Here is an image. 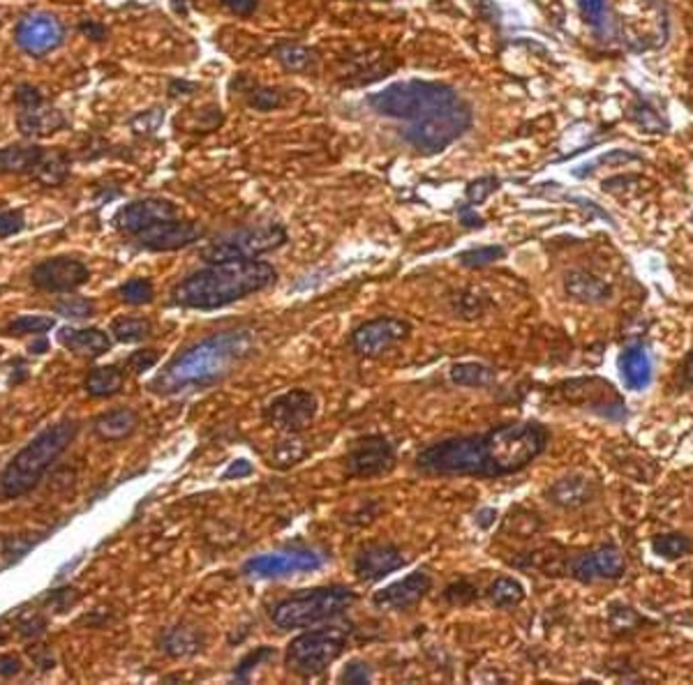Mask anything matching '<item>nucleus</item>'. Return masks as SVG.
<instances>
[{
	"label": "nucleus",
	"instance_id": "nucleus-1",
	"mask_svg": "<svg viewBox=\"0 0 693 685\" xmlns=\"http://www.w3.org/2000/svg\"><path fill=\"white\" fill-rule=\"evenodd\" d=\"M548 446V431L539 423H508L483 434L455 436L418 452L416 464L432 476L501 478L523 471Z\"/></svg>",
	"mask_w": 693,
	"mask_h": 685
},
{
	"label": "nucleus",
	"instance_id": "nucleus-2",
	"mask_svg": "<svg viewBox=\"0 0 693 685\" xmlns=\"http://www.w3.org/2000/svg\"><path fill=\"white\" fill-rule=\"evenodd\" d=\"M368 104L382 116L405 122L407 144L428 155L442 153L472 128L467 102L435 81H400L370 95Z\"/></svg>",
	"mask_w": 693,
	"mask_h": 685
},
{
	"label": "nucleus",
	"instance_id": "nucleus-3",
	"mask_svg": "<svg viewBox=\"0 0 693 685\" xmlns=\"http://www.w3.org/2000/svg\"><path fill=\"white\" fill-rule=\"evenodd\" d=\"M252 351H255L252 333L227 330V333L208 337V340L178 353L150 383V388L160 395L208 388V386L222 381L238 362L250 356Z\"/></svg>",
	"mask_w": 693,
	"mask_h": 685
},
{
	"label": "nucleus",
	"instance_id": "nucleus-4",
	"mask_svg": "<svg viewBox=\"0 0 693 685\" xmlns=\"http://www.w3.org/2000/svg\"><path fill=\"white\" fill-rule=\"evenodd\" d=\"M277 272L271 263L256 259L224 261L185 277L174 291L171 300L187 309H220L264 291L275 284Z\"/></svg>",
	"mask_w": 693,
	"mask_h": 685
},
{
	"label": "nucleus",
	"instance_id": "nucleus-5",
	"mask_svg": "<svg viewBox=\"0 0 693 685\" xmlns=\"http://www.w3.org/2000/svg\"><path fill=\"white\" fill-rule=\"evenodd\" d=\"M76 434H79L76 420H60L31 439L0 471V501L22 499L38 487L44 473L75 443Z\"/></svg>",
	"mask_w": 693,
	"mask_h": 685
},
{
	"label": "nucleus",
	"instance_id": "nucleus-6",
	"mask_svg": "<svg viewBox=\"0 0 693 685\" xmlns=\"http://www.w3.org/2000/svg\"><path fill=\"white\" fill-rule=\"evenodd\" d=\"M354 602H356L354 591L342 589V586H326V589H312L287 598L273 609L271 618L280 630L315 627L345 614Z\"/></svg>",
	"mask_w": 693,
	"mask_h": 685
},
{
	"label": "nucleus",
	"instance_id": "nucleus-7",
	"mask_svg": "<svg viewBox=\"0 0 693 685\" xmlns=\"http://www.w3.org/2000/svg\"><path fill=\"white\" fill-rule=\"evenodd\" d=\"M346 646V630L342 627H324V630H310L292 639L287 646V663L293 674L317 676L328 670V664L336 663Z\"/></svg>",
	"mask_w": 693,
	"mask_h": 685
},
{
	"label": "nucleus",
	"instance_id": "nucleus-8",
	"mask_svg": "<svg viewBox=\"0 0 693 685\" xmlns=\"http://www.w3.org/2000/svg\"><path fill=\"white\" fill-rule=\"evenodd\" d=\"M287 243V234L280 227H259L236 231L231 236H224L218 243H211L202 252L208 263H224V261H246L256 259L266 252L277 250Z\"/></svg>",
	"mask_w": 693,
	"mask_h": 685
},
{
	"label": "nucleus",
	"instance_id": "nucleus-9",
	"mask_svg": "<svg viewBox=\"0 0 693 685\" xmlns=\"http://www.w3.org/2000/svg\"><path fill=\"white\" fill-rule=\"evenodd\" d=\"M88 280H91L88 266L84 261L72 259V256L44 259L31 272L32 287L47 293H72L84 287Z\"/></svg>",
	"mask_w": 693,
	"mask_h": 685
},
{
	"label": "nucleus",
	"instance_id": "nucleus-10",
	"mask_svg": "<svg viewBox=\"0 0 693 685\" xmlns=\"http://www.w3.org/2000/svg\"><path fill=\"white\" fill-rule=\"evenodd\" d=\"M320 404L310 390L296 388L273 397V402L264 409V418L273 427L284 431H301L315 420Z\"/></svg>",
	"mask_w": 693,
	"mask_h": 685
},
{
	"label": "nucleus",
	"instance_id": "nucleus-11",
	"mask_svg": "<svg viewBox=\"0 0 693 685\" xmlns=\"http://www.w3.org/2000/svg\"><path fill=\"white\" fill-rule=\"evenodd\" d=\"M395 467V448L384 436L358 439L346 455V468L356 478H377L391 473Z\"/></svg>",
	"mask_w": 693,
	"mask_h": 685
},
{
	"label": "nucleus",
	"instance_id": "nucleus-12",
	"mask_svg": "<svg viewBox=\"0 0 693 685\" xmlns=\"http://www.w3.org/2000/svg\"><path fill=\"white\" fill-rule=\"evenodd\" d=\"M14 40L26 54L44 56L63 44L65 28L54 14L35 12V14H26L16 23Z\"/></svg>",
	"mask_w": 693,
	"mask_h": 685
},
{
	"label": "nucleus",
	"instance_id": "nucleus-13",
	"mask_svg": "<svg viewBox=\"0 0 693 685\" xmlns=\"http://www.w3.org/2000/svg\"><path fill=\"white\" fill-rule=\"evenodd\" d=\"M410 335V324L395 316H379V319L368 321L358 325L352 335V346L358 356L374 358L382 356L391 346L402 342Z\"/></svg>",
	"mask_w": 693,
	"mask_h": 685
},
{
	"label": "nucleus",
	"instance_id": "nucleus-14",
	"mask_svg": "<svg viewBox=\"0 0 693 685\" xmlns=\"http://www.w3.org/2000/svg\"><path fill=\"white\" fill-rule=\"evenodd\" d=\"M320 565V554L310 552V549H280V552L250 558L243 570L255 577H284V574L312 573Z\"/></svg>",
	"mask_w": 693,
	"mask_h": 685
},
{
	"label": "nucleus",
	"instance_id": "nucleus-15",
	"mask_svg": "<svg viewBox=\"0 0 693 685\" xmlns=\"http://www.w3.org/2000/svg\"><path fill=\"white\" fill-rule=\"evenodd\" d=\"M174 218H178V208L171 201H166V199H139V201H132L121 208L116 218H113V224L123 234L137 238L139 234H144L148 228Z\"/></svg>",
	"mask_w": 693,
	"mask_h": 685
},
{
	"label": "nucleus",
	"instance_id": "nucleus-16",
	"mask_svg": "<svg viewBox=\"0 0 693 685\" xmlns=\"http://www.w3.org/2000/svg\"><path fill=\"white\" fill-rule=\"evenodd\" d=\"M203 236V228L194 222H185L181 218L166 219L158 227L148 228L144 234L137 236V243L150 252H174L197 243Z\"/></svg>",
	"mask_w": 693,
	"mask_h": 685
},
{
	"label": "nucleus",
	"instance_id": "nucleus-17",
	"mask_svg": "<svg viewBox=\"0 0 693 685\" xmlns=\"http://www.w3.org/2000/svg\"><path fill=\"white\" fill-rule=\"evenodd\" d=\"M432 586V577L426 570H416L410 577L386 586L384 591H377L373 598L379 609H410L416 602L426 598V593Z\"/></svg>",
	"mask_w": 693,
	"mask_h": 685
},
{
	"label": "nucleus",
	"instance_id": "nucleus-18",
	"mask_svg": "<svg viewBox=\"0 0 693 685\" xmlns=\"http://www.w3.org/2000/svg\"><path fill=\"white\" fill-rule=\"evenodd\" d=\"M571 573L578 582H585V584L597 582V579H617L624 573V556L617 547L606 545V547H598L576 558Z\"/></svg>",
	"mask_w": 693,
	"mask_h": 685
},
{
	"label": "nucleus",
	"instance_id": "nucleus-19",
	"mask_svg": "<svg viewBox=\"0 0 693 685\" xmlns=\"http://www.w3.org/2000/svg\"><path fill=\"white\" fill-rule=\"evenodd\" d=\"M405 564V556L393 545H370L358 552L356 561H354V573L365 582H377Z\"/></svg>",
	"mask_w": 693,
	"mask_h": 685
},
{
	"label": "nucleus",
	"instance_id": "nucleus-20",
	"mask_svg": "<svg viewBox=\"0 0 693 685\" xmlns=\"http://www.w3.org/2000/svg\"><path fill=\"white\" fill-rule=\"evenodd\" d=\"M60 344L76 356L100 358L112 349V337L100 328H65L60 330Z\"/></svg>",
	"mask_w": 693,
	"mask_h": 685
},
{
	"label": "nucleus",
	"instance_id": "nucleus-21",
	"mask_svg": "<svg viewBox=\"0 0 693 685\" xmlns=\"http://www.w3.org/2000/svg\"><path fill=\"white\" fill-rule=\"evenodd\" d=\"M44 157H47V148H42V146H7V148H0V173L32 175L35 178Z\"/></svg>",
	"mask_w": 693,
	"mask_h": 685
},
{
	"label": "nucleus",
	"instance_id": "nucleus-22",
	"mask_svg": "<svg viewBox=\"0 0 693 685\" xmlns=\"http://www.w3.org/2000/svg\"><path fill=\"white\" fill-rule=\"evenodd\" d=\"M16 125L23 137H49V134L58 132L65 128L63 113L56 109H49L44 104L31 109H22L16 116Z\"/></svg>",
	"mask_w": 693,
	"mask_h": 685
},
{
	"label": "nucleus",
	"instance_id": "nucleus-23",
	"mask_svg": "<svg viewBox=\"0 0 693 685\" xmlns=\"http://www.w3.org/2000/svg\"><path fill=\"white\" fill-rule=\"evenodd\" d=\"M139 427V415L132 409H113L102 414L93 423V430L102 441H123Z\"/></svg>",
	"mask_w": 693,
	"mask_h": 685
},
{
	"label": "nucleus",
	"instance_id": "nucleus-24",
	"mask_svg": "<svg viewBox=\"0 0 693 685\" xmlns=\"http://www.w3.org/2000/svg\"><path fill=\"white\" fill-rule=\"evenodd\" d=\"M566 293H569L573 300H580V303H606L610 298V287L606 282H601L598 277L587 275V272H571L566 275Z\"/></svg>",
	"mask_w": 693,
	"mask_h": 685
},
{
	"label": "nucleus",
	"instance_id": "nucleus-25",
	"mask_svg": "<svg viewBox=\"0 0 693 685\" xmlns=\"http://www.w3.org/2000/svg\"><path fill=\"white\" fill-rule=\"evenodd\" d=\"M622 377L631 390H643L652 381V362L643 346L624 351L622 356Z\"/></svg>",
	"mask_w": 693,
	"mask_h": 685
},
{
	"label": "nucleus",
	"instance_id": "nucleus-26",
	"mask_svg": "<svg viewBox=\"0 0 693 685\" xmlns=\"http://www.w3.org/2000/svg\"><path fill=\"white\" fill-rule=\"evenodd\" d=\"M125 372L116 365L95 367L88 377H86V393L91 397H113L123 390Z\"/></svg>",
	"mask_w": 693,
	"mask_h": 685
},
{
	"label": "nucleus",
	"instance_id": "nucleus-27",
	"mask_svg": "<svg viewBox=\"0 0 693 685\" xmlns=\"http://www.w3.org/2000/svg\"><path fill=\"white\" fill-rule=\"evenodd\" d=\"M592 485L585 478H562L553 485V489L548 492L550 501L557 505H564V508H576L590 501L592 496Z\"/></svg>",
	"mask_w": 693,
	"mask_h": 685
},
{
	"label": "nucleus",
	"instance_id": "nucleus-28",
	"mask_svg": "<svg viewBox=\"0 0 693 685\" xmlns=\"http://www.w3.org/2000/svg\"><path fill=\"white\" fill-rule=\"evenodd\" d=\"M202 648V635L193 627H174L166 632L165 637V651L174 658H183V655H193Z\"/></svg>",
	"mask_w": 693,
	"mask_h": 685
},
{
	"label": "nucleus",
	"instance_id": "nucleus-29",
	"mask_svg": "<svg viewBox=\"0 0 693 685\" xmlns=\"http://www.w3.org/2000/svg\"><path fill=\"white\" fill-rule=\"evenodd\" d=\"M112 333L118 342L134 344V342H141V340H146V337H150V333H153V325H150L148 319L123 316V319L113 321Z\"/></svg>",
	"mask_w": 693,
	"mask_h": 685
},
{
	"label": "nucleus",
	"instance_id": "nucleus-30",
	"mask_svg": "<svg viewBox=\"0 0 693 685\" xmlns=\"http://www.w3.org/2000/svg\"><path fill=\"white\" fill-rule=\"evenodd\" d=\"M68 173L69 165L65 160V155L58 150H47V157L35 173V181H40L42 185H60L68 178Z\"/></svg>",
	"mask_w": 693,
	"mask_h": 685
},
{
	"label": "nucleus",
	"instance_id": "nucleus-31",
	"mask_svg": "<svg viewBox=\"0 0 693 685\" xmlns=\"http://www.w3.org/2000/svg\"><path fill=\"white\" fill-rule=\"evenodd\" d=\"M652 549H654L656 556L680 558L691 552L693 542L691 538L682 536V533H666V536H659L652 540Z\"/></svg>",
	"mask_w": 693,
	"mask_h": 685
},
{
	"label": "nucleus",
	"instance_id": "nucleus-32",
	"mask_svg": "<svg viewBox=\"0 0 693 685\" xmlns=\"http://www.w3.org/2000/svg\"><path fill=\"white\" fill-rule=\"evenodd\" d=\"M488 595H490V600L495 602L497 607H513L518 605V602H523L525 589L520 582H516V579L501 577L490 586Z\"/></svg>",
	"mask_w": 693,
	"mask_h": 685
},
{
	"label": "nucleus",
	"instance_id": "nucleus-33",
	"mask_svg": "<svg viewBox=\"0 0 693 685\" xmlns=\"http://www.w3.org/2000/svg\"><path fill=\"white\" fill-rule=\"evenodd\" d=\"M56 321L51 316H40V314H23L19 319L7 324V333L10 335H44L47 330H51Z\"/></svg>",
	"mask_w": 693,
	"mask_h": 685
},
{
	"label": "nucleus",
	"instance_id": "nucleus-34",
	"mask_svg": "<svg viewBox=\"0 0 693 685\" xmlns=\"http://www.w3.org/2000/svg\"><path fill=\"white\" fill-rule=\"evenodd\" d=\"M451 378L458 386H488L492 381V369L479 362H463L451 369Z\"/></svg>",
	"mask_w": 693,
	"mask_h": 685
},
{
	"label": "nucleus",
	"instance_id": "nucleus-35",
	"mask_svg": "<svg viewBox=\"0 0 693 685\" xmlns=\"http://www.w3.org/2000/svg\"><path fill=\"white\" fill-rule=\"evenodd\" d=\"M54 309L65 319H91L95 314V303L81 296H65L54 305Z\"/></svg>",
	"mask_w": 693,
	"mask_h": 685
},
{
	"label": "nucleus",
	"instance_id": "nucleus-36",
	"mask_svg": "<svg viewBox=\"0 0 693 685\" xmlns=\"http://www.w3.org/2000/svg\"><path fill=\"white\" fill-rule=\"evenodd\" d=\"M118 296L123 298L128 305H148L155 298V289L150 284V280L144 277H132L123 287L118 289Z\"/></svg>",
	"mask_w": 693,
	"mask_h": 685
},
{
	"label": "nucleus",
	"instance_id": "nucleus-37",
	"mask_svg": "<svg viewBox=\"0 0 693 685\" xmlns=\"http://www.w3.org/2000/svg\"><path fill=\"white\" fill-rule=\"evenodd\" d=\"M501 256H504V247H500V245H495V247H479V250H472V252H464V254H460V263L467 268H483L488 266V263H495V261H500Z\"/></svg>",
	"mask_w": 693,
	"mask_h": 685
},
{
	"label": "nucleus",
	"instance_id": "nucleus-38",
	"mask_svg": "<svg viewBox=\"0 0 693 685\" xmlns=\"http://www.w3.org/2000/svg\"><path fill=\"white\" fill-rule=\"evenodd\" d=\"M310 51L308 49L299 47V44H284V47L277 49V60L284 65L292 72H299V69L308 67L310 63Z\"/></svg>",
	"mask_w": 693,
	"mask_h": 685
},
{
	"label": "nucleus",
	"instance_id": "nucleus-39",
	"mask_svg": "<svg viewBox=\"0 0 693 685\" xmlns=\"http://www.w3.org/2000/svg\"><path fill=\"white\" fill-rule=\"evenodd\" d=\"M631 118H634L645 132H663V128H666V122L662 120V116H659L654 109L647 107L645 102H638V104L631 109Z\"/></svg>",
	"mask_w": 693,
	"mask_h": 685
},
{
	"label": "nucleus",
	"instance_id": "nucleus-40",
	"mask_svg": "<svg viewBox=\"0 0 693 685\" xmlns=\"http://www.w3.org/2000/svg\"><path fill=\"white\" fill-rule=\"evenodd\" d=\"M497 187H500V181H497L495 175H483L479 181H472L467 185V201H470V206H476V203L490 197Z\"/></svg>",
	"mask_w": 693,
	"mask_h": 685
},
{
	"label": "nucleus",
	"instance_id": "nucleus-41",
	"mask_svg": "<svg viewBox=\"0 0 693 685\" xmlns=\"http://www.w3.org/2000/svg\"><path fill=\"white\" fill-rule=\"evenodd\" d=\"M26 227V218L19 208H10L0 213V238H10V236L22 234Z\"/></svg>",
	"mask_w": 693,
	"mask_h": 685
},
{
	"label": "nucleus",
	"instance_id": "nucleus-42",
	"mask_svg": "<svg viewBox=\"0 0 693 685\" xmlns=\"http://www.w3.org/2000/svg\"><path fill=\"white\" fill-rule=\"evenodd\" d=\"M250 104L255 109L268 111V109L273 107H280V104H283V97H280L277 91H273V88H259V91H255V95L250 97Z\"/></svg>",
	"mask_w": 693,
	"mask_h": 685
},
{
	"label": "nucleus",
	"instance_id": "nucleus-43",
	"mask_svg": "<svg viewBox=\"0 0 693 685\" xmlns=\"http://www.w3.org/2000/svg\"><path fill=\"white\" fill-rule=\"evenodd\" d=\"M474 598L476 589L472 584H467V582H458V584L448 586L446 589V600L451 602V605H467V602L474 600Z\"/></svg>",
	"mask_w": 693,
	"mask_h": 685
},
{
	"label": "nucleus",
	"instance_id": "nucleus-44",
	"mask_svg": "<svg viewBox=\"0 0 693 685\" xmlns=\"http://www.w3.org/2000/svg\"><path fill=\"white\" fill-rule=\"evenodd\" d=\"M14 100L22 109H31V107H40V104H44L42 93H40L38 88L28 85V84H23V85H19V88H16Z\"/></svg>",
	"mask_w": 693,
	"mask_h": 685
},
{
	"label": "nucleus",
	"instance_id": "nucleus-45",
	"mask_svg": "<svg viewBox=\"0 0 693 685\" xmlns=\"http://www.w3.org/2000/svg\"><path fill=\"white\" fill-rule=\"evenodd\" d=\"M158 362V353H155L153 349H146V351H137V353H132L128 360V367L132 369V372L137 374H144L146 369H150V367Z\"/></svg>",
	"mask_w": 693,
	"mask_h": 685
},
{
	"label": "nucleus",
	"instance_id": "nucleus-46",
	"mask_svg": "<svg viewBox=\"0 0 693 685\" xmlns=\"http://www.w3.org/2000/svg\"><path fill=\"white\" fill-rule=\"evenodd\" d=\"M162 118H165V113L158 111V109H153V111H146V113H141V116L134 118L132 128L137 129V132H155V129L160 128Z\"/></svg>",
	"mask_w": 693,
	"mask_h": 685
},
{
	"label": "nucleus",
	"instance_id": "nucleus-47",
	"mask_svg": "<svg viewBox=\"0 0 693 685\" xmlns=\"http://www.w3.org/2000/svg\"><path fill=\"white\" fill-rule=\"evenodd\" d=\"M75 598H76L75 589H60V591H51V593L47 595V602L51 607H56L58 611H63L65 607L75 602Z\"/></svg>",
	"mask_w": 693,
	"mask_h": 685
},
{
	"label": "nucleus",
	"instance_id": "nucleus-48",
	"mask_svg": "<svg viewBox=\"0 0 693 685\" xmlns=\"http://www.w3.org/2000/svg\"><path fill=\"white\" fill-rule=\"evenodd\" d=\"M342 681H345V683H368L370 670L365 667V664L354 663L345 670V674H342Z\"/></svg>",
	"mask_w": 693,
	"mask_h": 685
},
{
	"label": "nucleus",
	"instance_id": "nucleus-49",
	"mask_svg": "<svg viewBox=\"0 0 693 685\" xmlns=\"http://www.w3.org/2000/svg\"><path fill=\"white\" fill-rule=\"evenodd\" d=\"M22 660L16 658V655H10V654H3L0 655V676L3 679H10V676H16L19 672H22Z\"/></svg>",
	"mask_w": 693,
	"mask_h": 685
},
{
	"label": "nucleus",
	"instance_id": "nucleus-50",
	"mask_svg": "<svg viewBox=\"0 0 693 685\" xmlns=\"http://www.w3.org/2000/svg\"><path fill=\"white\" fill-rule=\"evenodd\" d=\"M79 31H81V35L95 40V42H102V40L107 38V28L102 26V23H97V22H84L79 26Z\"/></svg>",
	"mask_w": 693,
	"mask_h": 685
},
{
	"label": "nucleus",
	"instance_id": "nucleus-51",
	"mask_svg": "<svg viewBox=\"0 0 693 685\" xmlns=\"http://www.w3.org/2000/svg\"><path fill=\"white\" fill-rule=\"evenodd\" d=\"M224 7H230L234 14H240V16H246V14H252V12L256 10V0H222Z\"/></svg>",
	"mask_w": 693,
	"mask_h": 685
},
{
	"label": "nucleus",
	"instance_id": "nucleus-52",
	"mask_svg": "<svg viewBox=\"0 0 693 685\" xmlns=\"http://www.w3.org/2000/svg\"><path fill=\"white\" fill-rule=\"evenodd\" d=\"M252 473V467L246 462V459H238V462L231 464L227 471H224V480H230V478H243V476H250Z\"/></svg>",
	"mask_w": 693,
	"mask_h": 685
},
{
	"label": "nucleus",
	"instance_id": "nucleus-53",
	"mask_svg": "<svg viewBox=\"0 0 693 685\" xmlns=\"http://www.w3.org/2000/svg\"><path fill=\"white\" fill-rule=\"evenodd\" d=\"M580 7L590 16V22H597L603 12V0H580Z\"/></svg>",
	"mask_w": 693,
	"mask_h": 685
},
{
	"label": "nucleus",
	"instance_id": "nucleus-54",
	"mask_svg": "<svg viewBox=\"0 0 693 685\" xmlns=\"http://www.w3.org/2000/svg\"><path fill=\"white\" fill-rule=\"evenodd\" d=\"M472 208L474 206H470V203L460 208V219H463L467 227H483V219H481L476 213H472Z\"/></svg>",
	"mask_w": 693,
	"mask_h": 685
},
{
	"label": "nucleus",
	"instance_id": "nucleus-55",
	"mask_svg": "<svg viewBox=\"0 0 693 685\" xmlns=\"http://www.w3.org/2000/svg\"><path fill=\"white\" fill-rule=\"evenodd\" d=\"M682 377H684V381L688 383V386H693V351H691V353H688L687 358H684Z\"/></svg>",
	"mask_w": 693,
	"mask_h": 685
},
{
	"label": "nucleus",
	"instance_id": "nucleus-56",
	"mask_svg": "<svg viewBox=\"0 0 693 685\" xmlns=\"http://www.w3.org/2000/svg\"><path fill=\"white\" fill-rule=\"evenodd\" d=\"M44 349H47V342H40V344H35V346H31V351H35V353H44Z\"/></svg>",
	"mask_w": 693,
	"mask_h": 685
}]
</instances>
